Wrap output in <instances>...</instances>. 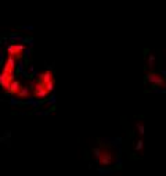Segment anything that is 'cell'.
<instances>
[{
    "instance_id": "cell-1",
    "label": "cell",
    "mask_w": 166,
    "mask_h": 176,
    "mask_svg": "<svg viewBox=\"0 0 166 176\" xmlns=\"http://www.w3.org/2000/svg\"><path fill=\"white\" fill-rule=\"evenodd\" d=\"M165 76H166V72L149 74V75L147 76V80H149L151 83H155L158 86H163V83H165Z\"/></svg>"
}]
</instances>
